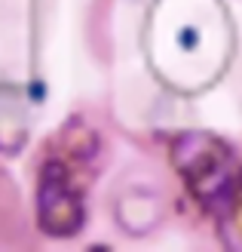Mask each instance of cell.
<instances>
[{
    "mask_svg": "<svg viewBox=\"0 0 242 252\" xmlns=\"http://www.w3.org/2000/svg\"><path fill=\"white\" fill-rule=\"evenodd\" d=\"M120 135L105 102L74 105L25 157L31 219L43 243H77L92 228L98 185L113 169Z\"/></svg>",
    "mask_w": 242,
    "mask_h": 252,
    "instance_id": "1",
    "label": "cell"
},
{
    "mask_svg": "<svg viewBox=\"0 0 242 252\" xmlns=\"http://www.w3.org/2000/svg\"><path fill=\"white\" fill-rule=\"evenodd\" d=\"M144 49L154 77L175 93L212 86L230 59V16L218 0H154Z\"/></svg>",
    "mask_w": 242,
    "mask_h": 252,
    "instance_id": "2",
    "label": "cell"
},
{
    "mask_svg": "<svg viewBox=\"0 0 242 252\" xmlns=\"http://www.w3.org/2000/svg\"><path fill=\"white\" fill-rule=\"evenodd\" d=\"M160 157L175 182V224L187 234L209 237L215 216L242 182V142L212 126L187 123Z\"/></svg>",
    "mask_w": 242,
    "mask_h": 252,
    "instance_id": "3",
    "label": "cell"
},
{
    "mask_svg": "<svg viewBox=\"0 0 242 252\" xmlns=\"http://www.w3.org/2000/svg\"><path fill=\"white\" fill-rule=\"evenodd\" d=\"M101 216L129 243L154 240L175 224V182L162 157L138 154L110 169L101 188Z\"/></svg>",
    "mask_w": 242,
    "mask_h": 252,
    "instance_id": "4",
    "label": "cell"
},
{
    "mask_svg": "<svg viewBox=\"0 0 242 252\" xmlns=\"http://www.w3.org/2000/svg\"><path fill=\"white\" fill-rule=\"evenodd\" d=\"M40 246L43 240L31 219L28 191L6 163H0V252H31Z\"/></svg>",
    "mask_w": 242,
    "mask_h": 252,
    "instance_id": "5",
    "label": "cell"
},
{
    "mask_svg": "<svg viewBox=\"0 0 242 252\" xmlns=\"http://www.w3.org/2000/svg\"><path fill=\"white\" fill-rule=\"evenodd\" d=\"M117 3L120 0H89L83 19V43L95 65H110L117 59Z\"/></svg>",
    "mask_w": 242,
    "mask_h": 252,
    "instance_id": "6",
    "label": "cell"
},
{
    "mask_svg": "<svg viewBox=\"0 0 242 252\" xmlns=\"http://www.w3.org/2000/svg\"><path fill=\"white\" fill-rule=\"evenodd\" d=\"M31 138V117L25 93L0 86V157H19Z\"/></svg>",
    "mask_w": 242,
    "mask_h": 252,
    "instance_id": "7",
    "label": "cell"
},
{
    "mask_svg": "<svg viewBox=\"0 0 242 252\" xmlns=\"http://www.w3.org/2000/svg\"><path fill=\"white\" fill-rule=\"evenodd\" d=\"M209 240L215 246H221L227 252H242V182L236 185V191L227 197V203L212 221Z\"/></svg>",
    "mask_w": 242,
    "mask_h": 252,
    "instance_id": "8",
    "label": "cell"
}]
</instances>
